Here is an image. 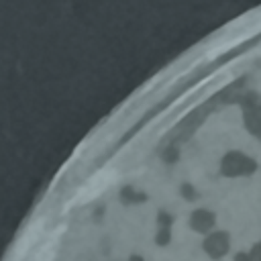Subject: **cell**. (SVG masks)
Masks as SVG:
<instances>
[{
  "mask_svg": "<svg viewBox=\"0 0 261 261\" xmlns=\"http://www.w3.org/2000/svg\"><path fill=\"white\" fill-rule=\"evenodd\" d=\"M259 163L245 151H226L220 159V173L224 177H251Z\"/></svg>",
  "mask_w": 261,
  "mask_h": 261,
  "instance_id": "6da1fadb",
  "label": "cell"
},
{
  "mask_svg": "<svg viewBox=\"0 0 261 261\" xmlns=\"http://www.w3.org/2000/svg\"><path fill=\"white\" fill-rule=\"evenodd\" d=\"M204 251L212 259H222L230 251V234L224 232V230H212V232H208V237L204 241Z\"/></svg>",
  "mask_w": 261,
  "mask_h": 261,
  "instance_id": "7a4b0ae2",
  "label": "cell"
},
{
  "mask_svg": "<svg viewBox=\"0 0 261 261\" xmlns=\"http://www.w3.org/2000/svg\"><path fill=\"white\" fill-rule=\"evenodd\" d=\"M243 126L249 135H253L257 141H261V106L243 110Z\"/></svg>",
  "mask_w": 261,
  "mask_h": 261,
  "instance_id": "3957f363",
  "label": "cell"
},
{
  "mask_svg": "<svg viewBox=\"0 0 261 261\" xmlns=\"http://www.w3.org/2000/svg\"><path fill=\"white\" fill-rule=\"evenodd\" d=\"M216 222V214L210 210H196L192 214V228L198 232H210L214 228Z\"/></svg>",
  "mask_w": 261,
  "mask_h": 261,
  "instance_id": "277c9868",
  "label": "cell"
},
{
  "mask_svg": "<svg viewBox=\"0 0 261 261\" xmlns=\"http://www.w3.org/2000/svg\"><path fill=\"white\" fill-rule=\"evenodd\" d=\"M249 255H251V261H261V241H257V243L249 249Z\"/></svg>",
  "mask_w": 261,
  "mask_h": 261,
  "instance_id": "5b68a950",
  "label": "cell"
},
{
  "mask_svg": "<svg viewBox=\"0 0 261 261\" xmlns=\"http://www.w3.org/2000/svg\"><path fill=\"white\" fill-rule=\"evenodd\" d=\"M234 261H251L249 251H239V253L234 255Z\"/></svg>",
  "mask_w": 261,
  "mask_h": 261,
  "instance_id": "8992f818",
  "label": "cell"
}]
</instances>
